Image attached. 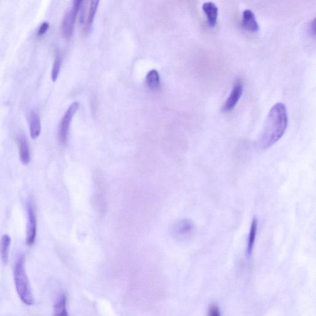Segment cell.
Segmentation results:
<instances>
[{
  "label": "cell",
  "instance_id": "obj_1",
  "mask_svg": "<svg viewBox=\"0 0 316 316\" xmlns=\"http://www.w3.org/2000/svg\"><path fill=\"white\" fill-rule=\"evenodd\" d=\"M288 114L282 103L274 105L269 111L265 126L259 139L262 149H268L281 139L287 128Z\"/></svg>",
  "mask_w": 316,
  "mask_h": 316
},
{
  "label": "cell",
  "instance_id": "obj_2",
  "mask_svg": "<svg viewBox=\"0 0 316 316\" xmlns=\"http://www.w3.org/2000/svg\"><path fill=\"white\" fill-rule=\"evenodd\" d=\"M13 277L14 284L19 297L25 305L32 306L34 298L30 281L27 275L25 268V258L23 255L19 257L14 266Z\"/></svg>",
  "mask_w": 316,
  "mask_h": 316
},
{
  "label": "cell",
  "instance_id": "obj_3",
  "mask_svg": "<svg viewBox=\"0 0 316 316\" xmlns=\"http://www.w3.org/2000/svg\"><path fill=\"white\" fill-rule=\"evenodd\" d=\"M78 106L79 105L77 102L71 104L61 120L60 128H59V140L63 146L67 143L70 122L75 112L77 111Z\"/></svg>",
  "mask_w": 316,
  "mask_h": 316
},
{
  "label": "cell",
  "instance_id": "obj_4",
  "mask_svg": "<svg viewBox=\"0 0 316 316\" xmlns=\"http://www.w3.org/2000/svg\"><path fill=\"white\" fill-rule=\"evenodd\" d=\"M82 1L75 0L72 5L65 14L62 23V32L66 38H70L74 28L76 18L81 6Z\"/></svg>",
  "mask_w": 316,
  "mask_h": 316
},
{
  "label": "cell",
  "instance_id": "obj_5",
  "mask_svg": "<svg viewBox=\"0 0 316 316\" xmlns=\"http://www.w3.org/2000/svg\"><path fill=\"white\" fill-rule=\"evenodd\" d=\"M195 225L192 220L183 219L178 220L174 224L172 228V235L178 240L189 239L194 234Z\"/></svg>",
  "mask_w": 316,
  "mask_h": 316
},
{
  "label": "cell",
  "instance_id": "obj_6",
  "mask_svg": "<svg viewBox=\"0 0 316 316\" xmlns=\"http://www.w3.org/2000/svg\"><path fill=\"white\" fill-rule=\"evenodd\" d=\"M28 222L27 228L26 244L28 246H33L35 241L36 235V229H37V222L35 210L29 203L28 207Z\"/></svg>",
  "mask_w": 316,
  "mask_h": 316
},
{
  "label": "cell",
  "instance_id": "obj_7",
  "mask_svg": "<svg viewBox=\"0 0 316 316\" xmlns=\"http://www.w3.org/2000/svg\"><path fill=\"white\" fill-rule=\"evenodd\" d=\"M243 94V84L241 80H237L231 92L222 107L223 112H229L234 109Z\"/></svg>",
  "mask_w": 316,
  "mask_h": 316
},
{
  "label": "cell",
  "instance_id": "obj_8",
  "mask_svg": "<svg viewBox=\"0 0 316 316\" xmlns=\"http://www.w3.org/2000/svg\"><path fill=\"white\" fill-rule=\"evenodd\" d=\"M19 158L24 165H28L31 161V151L28 139L24 135L19 136L17 139Z\"/></svg>",
  "mask_w": 316,
  "mask_h": 316
},
{
  "label": "cell",
  "instance_id": "obj_9",
  "mask_svg": "<svg viewBox=\"0 0 316 316\" xmlns=\"http://www.w3.org/2000/svg\"><path fill=\"white\" fill-rule=\"evenodd\" d=\"M242 26L246 31L251 33H256L259 30V26L256 16L251 9H247L244 11Z\"/></svg>",
  "mask_w": 316,
  "mask_h": 316
},
{
  "label": "cell",
  "instance_id": "obj_10",
  "mask_svg": "<svg viewBox=\"0 0 316 316\" xmlns=\"http://www.w3.org/2000/svg\"><path fill=\"white\" fill-rule=\"evenodd\" d=\"M202 8L207 16L208 26L211 28H214L216 24L218 17L217 6L212 1H207L203 3Z\"/></svg>",
  "mask_w": 316,
  "mask_h": 316
},
{
  "label": "cell",
  "instance_id": "obj_11",
  "mask_svg": "<svg viewBox=\"0 0 316 316\" xmlns=\"http://www.w3.org/2000/svg\"><path fill=\"white\" fill-rule=\"evenodd\" d=\"M29 128L31 138L35 140L40 136L41 131L40 117L36 111H32L29 116Z\"/></svg>",
  "mask_w": 316,
  "mask_h": 316
},
{
  "label": "cell",
  "instance_id": "obj_12",
  "mask_svg": "<svg viewBox=\"0 0 316 316\" xmlns=\"http://www.w3.org/2000/svg\"><path fill=\"white\" fill-rule=\"evenodd\" d=\"M11 244L10 236L8 234L3 235L0 241V256H1L2 262L4 264L8 263Z\"/></svg>",
  "mask_w": 316,
  "mask_h": 316
},
{
  "label": "cell",
  "instance_id": "obj_13",
  "mask_svg": "<svg viewBox=\"0 0 316 316\" xmlns=\"http://www.w3.org/2000/svg\"><path fill=\"white\" fill-rule=\"evenodd\" d=\"M67 297L65 294L61 295L53 306V316H69L67 308Z\"/></svg>",
  "mask_w": 316,
  "mask_h": 316
},
{
  "label": "cell",
  "instance_id": "obj_14",
  "mask_svg": "<svg viewBox=\"0 0 316 316\" xmlns=\"http://www.w3.org/2000/svg\"><path fill=\"white\" fill-rule=\"evenodd\" d=\"M257 229H258V220L254 218L253 221L251 222L250 230H249L248 246H247V254L250 256L254 247V242L257 234Z\"/></svg>",
  "mask_w": 316,
  "mask_h": 316
},
{
  "label": "cell",
  "instance_id": "obj_15",
  "mask_svg": "<svg viewBox=\"0 0 316 316\" xmlns=\"http://www.w3.org/2000/svg\"><path fill=\"white\" fill-rule=\"evenodd\" d=\"M146 82L149 89H158L160 85V75L156 70L149 71L146 77Z\"/></svg>",
  "mask_w": 316,
  "mask_h": 316
},
{
  "label": "cell",
  "instance_id": "obj_16",
  "mask_svg": "<svg viewBox=\"0 0 316 316\" xmlns=\"http://www.w3.org/2000/svg\"><path fill=\"white\" fill-rule=\"evenodd\" d=\"M99 1H98V0H94V1H92L91 3H90L89 16H88L87 20V28L88 29H90L92 26L93 22H94V19L95 18V14H96L97 13L98 6H99Z\"/></svg>",
  "mask_w": 316,
  "mask_h": 316
},
{
  "label": "cell",
  "instance_id": "obj_17",
  "mask_svg": "<svg viewBox=\"0 0 316 316\" xmlns=\"http://www.w3.org/2000/svg\"><path fill=\"white\" fill-rule=\"evenodd\" d=\"M61 67V58L58 53L55 56V61H54L52 70H51V79L53 82H55L60 72Z\"/></svg>",
  "mask_w": 316,
  "mask_h": 316
},
{
  "label": "cell",
  "instance_id": "obj_18",
  "mask_svg": "<svg viewBox=\"0 0 316 316\" xmlns=\"http://www.w3.org/2000/svg\"><path fill=\"white\" fill-rule=\"evenodd\" d=\"M208 316H221L219 307L215 305H211L208 310Z\"/></svg>",
  "mask_w": 316,
  "mask_h": 316
},
{
  "label": "cell",
  "instance_id": "obj_19",
  "mask_svg": "<svg viewBox=\"0 0 316 316\" xmlns=\"http://www.w3.org/2000/svg\"><path fill=\"white\" fill-rule=\"evenodd\" d=\"M49 28H50V24L48 22H44L38 29L37 32L38 36H42L48 31Z\"/></svg>",
  "mask_w": 316,
  "mask_h": 316
},
{
  "label": "cell",
  "instance_id": "obj_20",
  "mask_svg": "<svg viewBox=\"0 0 316 316\" xmlns=\"http://www.w3.org/2000/svg\"><path fill=\"white\" fill-rule=\"evenodd\" d=\"M84 3L85 1H82L81 6H80V10L81 11L79 19L80 24H84L85 22V6Z\"/></svg>",
  "mask_w": 316,
  "mask_h": 316
}]
</instances>
